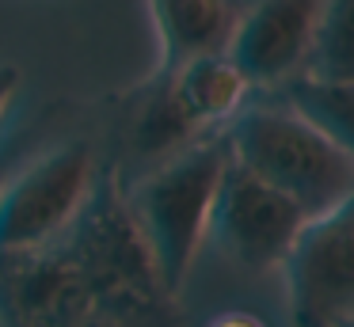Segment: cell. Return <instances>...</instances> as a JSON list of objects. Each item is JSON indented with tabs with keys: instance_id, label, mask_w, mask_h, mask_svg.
Masks as SVG:
<instances>
[{
	"instance_id": "obj_14",
	"label": "cell",
	"mask_w": 354,
	"mask_h": 327,
	"mask_svg": "<svg viewBox=\"0 0 354 327\" xmlns=\"http://www.w3.org/2000/svg\"><path fill=\"white\" fill-rule=\"evenodd\" d=\"M209 327H267V319H259L255 312H221Z\"/></svg>"
},
{
	"instance_id": "obj_1",
	"label": "cell",
	"mask_w": 354,
	"mask_h": 327,
	"mask_svg": "<svg viewBox=\"0 0 354 327\" xmlns=\"http://www.w3.org/2000/svg\"><path fill=\"white\" fill-rule=\"evenodd\" d=\"M118 175L103 164L92 198L42 247L0 251V327H183Z\"/></svg>"
},
{
	"instance_id": "obj_15",
	"label": "cell",
	"mask_w": 354,
	"mask_h": 327,
	"mask_svg": "<svg viewBox=\"0 0 354 327\" xmlns=\"http://www.w3.org/2000/svg\"><path fill=\"white\" fill-rule=\"evenodd\" d=\"M4 179H8V171H4V167H0V190H4Z\"/></svg>"
},
{
	"instance_id": "obj_5",
	"label": "cell",
	"mask_w": 354,
	"mask_h": 327,
	"mask_svg": "<svg viewBox=\"0 0 354 327\" xmlns=\"http://www.w3.org/2000/svg\"><path fill=\"white\" fill-rule=\"evenodd\" d=\"M107 156L103 164L118 175V183H133L156 164L171 160L206 137L209 129L198 126L187 111L183 95L176 88L171 68H153L145 80L130 84L126 91L107 99Z\"/></svg>"
},
{
	"instance_id": "obj_7",
	"label": "cell",
	"mask_w": 354,
	"mask_h": 327,
	"mask_svg": "<svg viewBox=\"0 0 354 327\" xmlns=\"http://www.w3.org/2000/svg\"><path fill=\"white\" fill-rule=\"evenodd\" d=\"M305 209L259 175H252L244 164L229 160L217 187L209 236L217 247L248 274L278 270L290 255L297 232L305 228Z\"/></svg>"
},
{
	"instance_id": "obj_12",
	"label": "cell",
	"mask_w": 354,
	"mask_h": 327,
	"mask_svg": "<svg viewBox=\"0 0 354 327\" xmlns=\"http://www.w3.org/2000/svg\"><path fill=\"white\" fill-rule=\"evenodd\" d=\"M308 76L354 80V0H328V19Z\"/></svg>"
},
{
	"instance_id": "obj_11",
	"label": "cell",
	"mask_w": 354,
	"mask_h": 327,
	"mask_svg": "<svg viewBox=\"0 0 354 327\" xmlns=\"http://www.w3.org/2000/svg\"><path fill=\"white\" fill-rule=\"evenodd\" d=\"M282 99H290L301 114H308L320 129H328L354 156V80L301 76V80L282 88Z\"/></svg>"
},
{
	"instance_id": "obj_3",
	"label": "cell",
	"mask_w": 354,
	"mask_h": 327,
	"mask_svg": "<svg viewBox=\"0 0 354 327\" xmlns=\"http://www.w3.org/2000/svg\"><path fill=\"white\" fill-rule=\"evenodd\" d=\"M225 129L232 160L293 198L305 217H320L354 194V156L290 99H252Z\"/></svg>"
},
{
	"instance_id": "obj_4",
	"label": "cell",
	"mask_w": 354,
	"mask_h": 327,
	"mask_svg": "<svg viewBox=\"0 0 354 327\" xmlns=\"http://www.w3.org/2000/svg\"><path fill=\"white\" fill-rule=\"evenodd\" d=\"M103 156L88 141H65L35 156L0 190V251L42 247L77 221L92 198Z\"/></svg>"
},
{
	"instance_id": "obj_6",
	"label": "cell",
	"mask_w": 354,
	"mask_h": 327,
	"mask_svg": "<svg viewBox=\"0 0 354 327\" xmlns=\"http://www.w3.org/2000/svg\"><path fill=\"white\" fill-rule=\"evenodd\" d=\"M282 270L293 327L354 324V194L305 221Z\"/></svg>"
},
{
	"instance_id": "obj_2",
	"label": "cell",
	"mask_w": 354,
	"mask_h": 327,
	"mask_svg": "<svg viewBox=\"0 0 354 327\" xmlns=\"http://www.w3.org/2000/svg\"><path fill=\"white\" fill-rule=\"evenodd\" d=\"M229 160V129H209L183 152L122 187L138 232L171 297H183L191 266L209 236L217 187H221Z\"/></svg>"
},
{
	"instance_id": "obj_10",
	"label": "cell",
	"mask_w": 354,
	"mask_h": 327,
	"mask_svg": "<svg viewBox=\"0 0 354 327\" xmlns=\"http://www.w3.org/2000/svg\"><path fill=\"white\" fill-rule=\"evenodd\" d=\"M171 73H176V88L187 111L206 129H225L255 99V88L248 84V76L236 68L229 53H206V57H194Z\"/></svg>"
},
{
	"instance_id": "obj_16",
	"label": "cell",
	"mask_w": 354,
	"mask_h": 327,
	"mask_svg": "<svg viewBox=\"0 0 354 327\" xmlns=\"http://www.w3.org/2000/svg\"><path fill=\"white\" fill-rule=\"evenodd\" d=\"M351 327H354V324H351Z\"/></svg>"
},
{
	"instance_id": "obj_8",
	"label": "cell",
	"mask_w": 354,
	"mask_h": 327,
	"mask_svg": "<svg viewBox=\"0 0 354 327\" xmlns=\"http://www.w3.org/2000/svg\"><path fill=\"white\" fill-rule=\"evenodd\" d=\"M328 0H252L232 35L229 57L255 91H282L313 73Z\"/></svg>"
},
{
	"instance_id": "obj_9",
	"label": "cell",
	"mask_w": 354,
	"mask_h": 327,
	"mask_svg": "<svg viewBox=\"0 0 354 327\" xmlns=\"http://www.w3.org/2000/svg\"><path fill=\"white\" fill-rule=\"evenodd\" d=\"M252 0H149L160 42L156 68H179L206 53H229Z\"/></svg>"
},
{
	"instance_id": "obj_13",
	"label": "cell",
	"mask_w": 354,
	"mask_h": 327,
	"mask_svg": "<svg viewBox=\"0 0 354 327\" xmlns=\"http://www.w3.org/2000/svg\"><path fill=\"white\" fill-rule=\"evenodd\" d=\"M19 80H24V73H19L16 65H0V118H4V111L12 106V99H16Z\"/></svg>"
}]
</instances>
